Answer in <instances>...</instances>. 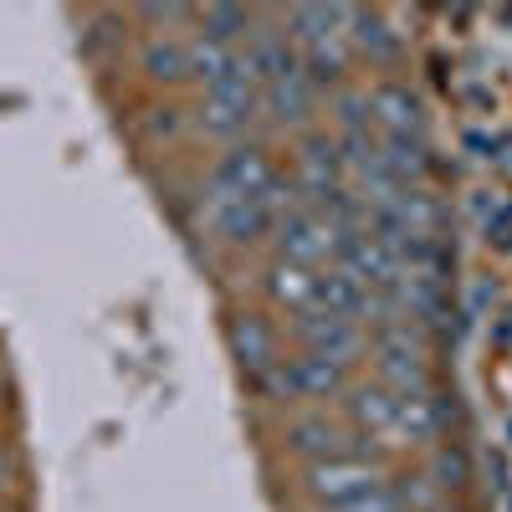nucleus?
Returning a JSON list of instances; mask_svg holds the SVG:
<instances>
[{"mask_svg":"<svg viewBox=\"0 0 512 512\" xmlns=\"http://www.w3.org/2000/svg\"><path fill=\"white\" fill-rule=\"evenodd\" d=\"M277 180V159L262 139H241L231 149L216 154V164L205 169L200 185V205L205 200H241V195H262Z\"/></svg>","mask_w":512,"mask_h":512,"instance_id":"obj_4","label":"nucleus"},{"mask_svg":"<svg viewBox=\"0 0 512 512\" xmlns=\"http://www.w3.org/2000/svg\"><path fill=\"white\" fill-rule=\"evenodd\" d=\"M139 21L149 26V36H164V26H195V11L190 6H144Z\"/></svg>","mask_w":512,"mask_h":512,"instance_id":"obj_26","label":"nucleus"},{"mask_svg":"<svg viewBox=\"0 0 512 512\" xmlns=\"http://www.w3.org/2000/svg\"><path fill=\"white\" fill-rule=\"evenodd\" d=\"M0 512H26V507H21V497H6V502H0Z\"/></svg>","mask_w":512,"mask_h":512,"instance_id":"obj_28","label":"nucleus"},{"mask_svg":"<svg viewBox=\"0 0 512 512\" xmlns=\"http://www.w3.org/2000/svg\"><path fill=\"white\" fill-rule=\"evenodd\" d=\"M226 349H231L236 369H241L246 384H251V379H262L272 364H282L287 333H282V323H277L267 308H236V313L226 318Z\"/></svg>","mask_w":512,"mask_h":512,"instance_id":"obj_5","label":"nucleus"},{"mask_svg":"<svg viewBox=\"0 0 512 512\" xmlns=\"http://www.w3.org/2000/svg\"><path fill=\"white\" fill-rule=\"evenodd\" d=\"M297 67H303V62H297V47H292V36L282 31V21L277 26H256L246 36V47H241V77L246 82L272 88V82L292 77Z\"/></svg>","mask_w":512,"mask_h":512,"instance_id":"obj_14","label":"nucleus"},{"mask_svg":"<svg viewBox=\"0 0 512 512\" xmlns=\"http://www.w3.org/2000/svg\"><path fill=\"white\" fill-rule=\"evenodd\" d=\"M287 175H292L297 195H303V205H318L333 190L349 185V169H344V154H338V139L333 134H318V128H308V134L297 139V159H292Z\"/></svg>","mask_w":512,"mask_h":512,"instance_id":"obj_9","label":"nucleus"},{"mask_svg":"<svg viewBox=\"0 0 512 512\" xmlns=\"http://www.w3.org/2000/svg\"><path fill=\"white\" fill-rule=\"evenodd\" d=\"M369 93V123L379 139H410V134H425V108H420V93L410 88L405 77H379Z\"/></svg>","mask_w":512,"mask_h":512,"instance_id":"obj_13","label":"nucleus"},{"mask_svg":"<svg viewBox=\"0 0 512 512\" xmlns=\"http://www.w3.org/2000/svg\"><path fill=\"white\" fill-rule=\"evenodd\" d=\"M139 123H144V139H154V144H175V139L190 134V113H185L180 103H169V98L154 103Z\"/></svg>","mask_w":512,"mask_h":512,"instance_id":"obj_24","label":"nucleus"},{"mask_svg":"<svg viewBox=\"0 0 512 512\" xmlns=\"http://www.w3.org/2000/svg\"><path fill=\"white\" fill-rule=\"evenodd\" d=\"M349 52H354V62H369V67H379V72H390V67H400L405 62V36L384 21L379 11H364V6H349Z\"/></svg>","mask_w":512,"mask_h":512,"instance_id":"obj_16","label":"nucleus"},{"mask_svg":"<svg viewBox=\"0 0 512 512\" xmlns=\"http://www.w3.org/2000/svg\"><path fill=\"white\" fill-rule=\"evenodd\" d=\"M11 395H16V390H11V374L0 369V415H11Z\"/></svg>","mask_w":512,"mask_h":512,"instance_id":"obj_27","label":"nucleus"},{"mask_svg":"<svg viewBox=\"0 0 512 512\" xmlns=\"http://www.w3.org/2000/svg\"><path fill=\"white\" fill-rule=\"evenodd\" d=\"M313 282H318V272H308V267H297V262H277L262 272V297H267V313H287V318H297V313H308L313 308Z\"/></svg>","mask_w":512,"mask_h":512,"instance_id":"obj_18","label":"nucleus"},{"mask_svg":"<svg viewBox=\"0 0 512 512\" xmlns=\"http://www.w3.org/2000/svg\"><path fill=\"white\" fill-rule=\"evenodd\" d=\"M420 472L431 477L436 487H441V497H461L466 487L477 482V466H472V451H466L456 436L451 441H441V446H431L420 456Z\"/></svg>","mask_w":512,"mask_h":512,"instance_id":"obj_20","label":"nucleus"},{"mask_svg":"<svg viewBox=\"0 0 512 512\" xmlns=\"http://www.w3.org/2000/svg\"><path fill=\"white\" fill-rule=\"evenodd\" d=\"M200 216H205L210 236H216L221 246H231V251H251V246H262V241L277 231V216H272V205H267L262 195L205 200V205H200Z\"/></svg>","mask_w":512,"mask_h":512,"instance_id":"obj_10","label":"nucleus"},{"mask_svg":"<svg viewBox=\"0 0 512 512\" xmlns=\"http://www.w3.org/2000/svg\"><path fill=\"white\" fill-rule=\"evenodd\" d=\"M262 26V16L246 11V6H205L195 11V31L190 36H205V41H221V47H246V36Z\"/></svg>","mask_w":512,"mask_h":512,"instance_id":"obj_21","label":"nucleus"},{"mask_svg":"<svg viewBox=\"0 0 512 512\" xmlns=\"http://www.w3.org/2000/svg\"><path fill=\"white\" fill-rule=\"evenodd\" d=\"M364 282L359 277H349L338 262H328L323 272H318V282H313V308L308 313H328V318H349V323H359V308H364Z\"/></svg>","mask_w":512,"mask_h":512,"instance_id":"obj_19","label":"nucleus"},{"mask_svg":"<svg viewBox=\"0 0 512 512\" xmlns=\"http://www.w3.org/2000/svg\"><path fill=\"white\" fill-rule=\"evenodd\" d=\"M461 420L456 395H446L441 384L431 395H400V415H395V451L400 456H425L431 446L451 441V425Z\"/></svg>","mask_w":512,"mask_h":512,"instance_id":"obj_6","label":"nucleus"},{"mask_svg":"<svg viewBox=\"0 0 512 512\" xmlns=\"http://www.w3.org/2000/svg\"><path fill=\"white\" fill-rule=\"evenodd\" d=\"M328 123H333V139H359V134H374L369 123V93L364 88H338L328 93Z\"/></svg>","mask_w":512,"mask_h":512,"instance_id":"obj_23","label":"nucleus"},{"mask_svg":"<svg viewBox=\"0 0 512 512\" xmlns=\"http://www.w3.org/2000/svg\"><path fill=\"white\" fill-rule=\"evenodd\" d=\"M277 451L287 461H297V472H303V466H318V461H333V456L349 451V425L328 405L287 410L282 425H277Z\"/></svg>","mask_w":512,"mask_h":512,"instance_id":"obj_3","label":"nucleus"},{"mask_svg":"<svg viewBox=\"0 0 512 512\" xmlns=\"http://www.w3.org/2000/svg\"><path fill=\"white\" fill-rule=\"evenodd\" d=\"M318 108H323V93L308 82L303 67H297L292 77H282V82H272V88H262V113H267L277 128H292V134H308L313 118H318Z\"/></svg>","mask_w":512,"mask_h":512,"instance_id":"obj_17","label":"nucleus"},{"mask_svg":"<svg viewBox=\"0 0 512 512\" xmlns=\"http://www.w3.org/2000/svg\"><path fill=\"white\" fill-rule=\"evenodd\" d=\"M226 77H241V52L236 47H221V41L190 36V82L216 88V82H226Z\"/></svg>","mask_w":512,"mask_h":512,"instance_id":"obj_22","label":"nucleus"},{"mask_svg":"<svg viewBox=\"0 0 512 512\" xmlns=\"http://www.w3.org/2000/svg\"><path fill=\"white\" fill-rule=\"evenodd\" d=\"M256 118H262V88L246 77H226L216 88H200V108L190 113V128L231 149V144L251 139Z\"/></svg>","mask_w":512,"mask_h":512,"instance_id":"obj_2","label":"nucleus"},{"mask_svg":"<svg viewBox=\"0 0 512 512\" xmlns=\"http://www.w3.org/2000/svg\"><path fill=\"white\" fill-rule=\"evenodd\" d=\"M395 415H400V395L384 390L379 379L354 374V384L338 395V420L349 425V436H369V441L395 446Z\"/></svg>","mask_w":512,"mask_h":512,"instance_id":"obj_11","label":"nucleus"},{"mask_svg":"<svg viewBox=\"0 0 512 512\" xmlns=\"http://www.w3.org/2000/svg\"><path fill=\"white\" fill-rule=\"evenodd\" d=\"M328 512H405V502H400V492H395V482H390V477H379V482L359 487L354 497L333 502Z\"/></svg>","mask_w":512,"mask_h":512,"instance_id":"obj_25","label":"nucleus"},{"mask_svg":"<svg viewBox=\"0 0 512 512\" xmlns=\"http://www.w3.org/2000/svg\"><path fill=\"white\" fill-rule=\"evenodd\" d=\"M379 477H390V472H379V466H369V461H359V456H333V461H318V466H303L297 472V492H303L318 512H328L333 502H344V497H354L359 487H369V482H379Z\"/></svg>","mask_w":512,"mask_h":512,"instance_id":"obj_12","label":"nucleus"},{"mask_svg":"<svg viewBox=\"0 0 512 512\" xmlns=\"http://www.w3.org/2000/svg\"><path fill=\"white\" fill-rule=\"evenodd\" d=\"M287 344L297 354H318V359H333V364H359L369 354V333L349 318H328V313H297L287 323Z\"/></svg>","mask_w":512,"mask_h":512,"instance_id":"obj_7","label":"nucleus"},{"mask_svg":"<svg viewBox=\"0 0 512 512\" xmlns=\"http://www.w3.org/2000/svg\"><path fill=\"white\" fill-rule=\"evenodd\" d=\"M134 72L149 82L154 93H175L190 82V36L164 31V36H144L134 52Z\"/></svg>","mask_w":512,"mask_h":512,"instance_id":"obj_15","label":"nucleus"},{"mask_svg":"<svg viewBox=\"0 0 512 512\" xmlns=\"http://www.w3.org/2000/svg\"><path fill=\"white\" fill-rule=\"evenodd\" d=\"M369 379H379L395 395H431L436 390V359H431V338L410 323L379 328L369 333Z\"/></svg>","mask_w":512,"mask_h":512,"instance_id":"obj_1","label":"nucleus"},{"mask_svg":"<svg viewBox=\"0 0 512 512\" xmlns=\"http://www.w3.org/2000/svg\"><path fill=\"white\" fill-rule=\"evenodd\" d=\"M272 241H277L282 262H297V267H308V272H323L333 256H338V231L328 226V216H323V210H313V205L287 210V216L277 221V231H272Z\"/></svg>","mask_w":512,"mask_h":512,"instance_id":"obj_8","label":"nucleus"}]
</instances>
